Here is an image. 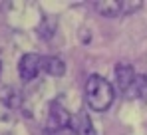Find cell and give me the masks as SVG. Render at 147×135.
Returning <instances> with one entry per match:
<instances>
[{"label":"cell","instance_id":"9","mask_svg":"<svg viewBox=\"0 0 147 135\" xmlns=\"http://www.w3.org/2000/svg\"><path fill=\"white\" fill-rule=\"evenodd\" d=\"M0 99L4 101L6 107H18L20 101H22V95H20V91L14 90V88H4L2 93H0Z\"/></svg>","mask_w":147,"mask_h":135},{"label":"cell","instance_id":"5","mask_svg":"<svg viewBox=\"0 0 147 135\" xmlns=\"http://www.w3.org/2000/svg\"><path fill=\"white\" fill-rule=\"evenodd\" d=\"M133 80H135V72H133L131 64H117L115 66V84L123 93L131 88Z\"/></svg>","mask_w":147,"mask_h":135},{"label":"cell","instance_id":"7","mask_svg":"<svg viewBox=\"0 0 147 135\" xmlns=\"http://www.w3.org/2000/svg\"><path fill=\"white\" fill-rule=\"evenodd\" d=\"M42 70L48 74V76H64L66 74V64L60 60V58H56V56H46V58H42Z\"/></svg>","mask_w":147,"mask_h":135},{"label":"cell","instance_id":"2","mask_svg":"<svg viewBox=\"0 0 147 135\" xmlns=\"http://www.w3.org/2000/svg\"><path fill=\"white\" fill-rule=\"evenodd\" d=\"M96 10L103 16H119V14H129L133 10H139L141 8V2L135 0V2H123V0H98L94 2Z\"/></svg>","mask_w":147,"mask_h":135},{"label":"cell","instance_id":"8","mask_svg":"<svg viewBox=\"0 0 147 135\" xmlns=\"http://www.w3.org/2000/svg\"><path fill=\"white\" fill-rule=\"evenodd\" d=\"M74 131L78 135H96V129L92 125V119L86 113H80L78 117H74Z\"/></svg>","mask_w":147,"mask_h":135},{"label":"cell","instance_id":"6","mask_svg":"<svg viewBox=\"0 0 147 135\" xmlns=\"http://www.w3.org/2000/svg\"><path fill=\"white\" fill-rule=\"evenodd\" d=\"M125 95L135 97V99H139V101H147V76H143V74H141V76H135L131 88L125 91Z\"/></svg>","mask_w":147,"mask_h":135},{"label":"cell","instance_id":"3","mask_svg":"<svg viewBox=\"0 0 147 135\" xmlns=\"http://www.w3.org/2000/svg\"><path fill=\"white\" fill-rule=\"evenodd\" d=\"M72 123V115L68 113V109L64 105H60L58 101H54L50 105V111H48V121H46V131L48 133H56L64 127H70Z\"/></svg>","mask_w":147,"mask_h":135},{"label":"cell","instance_id":"4","mask_svg":"<svg viewBox=\"0 0 147 135\" xmlns=\"http://www.w3.org/2000/svg\"><path fill=\"white\" fill-rule=\"evenodd\" d=\"M42 70V56L30 52L24 54L20 58V64H18V74H20V80L22 82H30L38 76V72Z\"/></svg>","mask_w":147,"mask_h":135},{"label":"cell","instance_id":"10","mask_svg":"<svg viewBox=\"0 0 147 135\" xmlns=\"http://www.w3.org/2000/svg\"><path fill=\"white\" fill-rule=\"evenodd\" d=\"M54 135H78V133L74 131V127L70 125V127H64V129H60V131H56Z\"/></svg>","mask_w":147,"mask_h":135},{"label":"cell","instance_id":"1","mask_svg":"<svg viewBox=\"0 0 147 135\" xmlns=\"http://www.w3.org/2000/svg\"><path fill=\"white\" fill-rule=\"evenodd\" d=\"M115 97L113 86L101 78V76H90L86 82V103L94 111H105L111 107Z\"/></svg>","mask_w":147,"mask_h":135}]
</instances>
